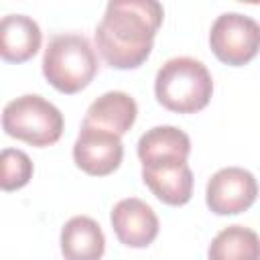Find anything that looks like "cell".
<instances>
[{
	"instance_id": "6da1fadb",
	"label": "cell",
	"mask_w": 260,
	"mask_h": 260,
	"mask_svg": "<svg viewBox=\"0 0 260 260\" xmlns=\"http://www.w3.org/2000/svg\"><path fill=\"white\" fill-rule=\"evenodd\" d=\"M162 4L156 0H114L95 28V45L110 67L136 69L150 51L162 24Z\"/></svg>"
},
{
	"instance_id": "7a4b0ae2",
	"label": "cell",
	"mask_w": 260,
	"mask_h": 260,
	"mask_svg": "<svg viewBox=\"0 0 260 260\" xmlns=\"http://www.w3.org/2000/svg\"><path fill=\"white\" fill-rule=\"evenodd\" d=\"M154 93L158 104L177 114L203 110L213 93V79L207 67L193 57H173L156 73Z\"/></svg>"
},
{
	"instance_id": "3957f363",
	"label": "cell",
	"mask_w": 260,
	"mask_h": 260,
	"mask_svg": "<svg viewBox=\"0 0 260 260\" xmlns=\"http://www.w3.org/2000/svg\"><path fill=\"white\" fill-rule=\"evenodd\" d=\"M98 71V57L83 35L65 32L49 41L43 55V75L61 93H77Z\"/></svg>"
},
{
	"instance_id": "277c9868",
	"label": "cell",
	"mask_w": 260,
	"mask_h": 260,
	"mask_svg": "<svg viewBox=\"0 0 260 260\" xmlns=\"http://www.w3.org/2000/svg\"><path fill=\"white\" fill-rule=\"evenodd\" d=\"M2 128L8 136L26 144L49 146L63 134V114L45 98L26 93L4 106Z\"/></svg>"
},
{
	"instance_id": "5b68a950",
	"label": "cell",
	"mask_w": 260,
	"mask_h": 260,
	"mask_svg": "<svg viewBox=\"0 0 260 260\" xmlns=\"http://www.w3.org/2000/svg\"><path fill=\"white\" fill-rule=\"evenodd\" d=\"M213 55L225 65H246L260 51V24L240 12H223L215 18L209 32Z\"/></svg>"
},
{
	"instance_id": "8992f818",
	"label": "cell",
	"mask_w": 260,
	"mask_h": 260,
	"mask_svg": "<svg viewBox=\"0 0 260 260\" xmlns=\"http://www.w3.org/2000/svg\"><path fill=\"white\" fill-rule=\"evenodd\" d=\"M258 197L254 175L240 167L219 169L207 183V205L217 215H236L252 207Z\"/></svg>"
},
{
	"instance_id": "52a82bcc",
	"label": "cell",
	"mask_w": 260,
	"mask_h": 260,
	"mask_svg": "<svg viewBox=\"0 0 260 260\" xmlns=\"http://www.w3.org/2000/svg\"><path fill=\"white\" fill-rule=\"evenodd\" d=\"M124 156V146L118 134L81 124V132L73 144L75 165L93 177H106L114 173Z\"/></svg>"
},
{
	"instance_id": "ba28073f",
	"label": "cell",
	"mask_w": 260,
	"mask_h": 260,
	"mask_svg": "<svg viewBox=\"0 0 260 260\" xmlns=\"http://www.w3.org/2000/svg\"><path fill=\"white\" fill-rule=\"evenodd\" d=\"M112 228L124 246L146 248L158 236V217L142 199L128 197L114 205Z\"/></svg>"
},
{
	"instance_id": "9c48e42d",
	"label": "cell",
	"mask_w": 260,
	"mask_h": 260,
	"mask_svg": "<svg viewBox=\"0 0 260 260\" xmlns=\"http://www.w3.org/2000/svg\"><path fill=\"white\" fill-rule=\"evenodd\" d=\"M142 181L167 205H185L193 193V173L187 160L179 158L142 165Z\"/></svg>"
},
{
	"instance_id": "30bf717a",
	"label": "cell",
	"mask_w": 260,
	"mask_h": 260,
	"mask_svg": "<svg viewBox=\"0 0 260 260\" xmlns=\"http://www.w3.org/2000/svg\"><path fill=\"white\" fill-rule=\"evenodd\" d=\"M41 28L24 14H6L0 22V55L8 63H22L41 49Z\"/></svg>"
},
{
	"instance_id": "8fae6325",
	"label": "cell",
	"mask_w": 260,
	"mask_h": 260,
	"mask_svg": "<svg viewBox=\"0 0 260 260\" xmlns=\"http://www.w3.org/2000/svg\"><path fill=\"white\" fill-rule=\"evenodd\" d=\"M136 114L138 106L134 98H130L126 91H108L87 108L83 124L122 136L136 122Z\"/></svg>"
},
{
	"instance_id": "7c38bea8",
	"label": "cell",
	"mask_w": 260,
	"mask_h": 260,
	"mask_svg": "<svg viewBox=\"0 0 260 260\" xmlns=\"http://www.w3.org/2000/svg\"><path fill=\"white\" fill-rule=\"evenodd\" d=\"M106 238L100 223L87 215L71 217L61 230V252L65 260H100Z\"/></svg>"
},
{
	"instance_id": "4fadbf2b",
	"label": "cell",
	"mask_w": 260,
	"mask_h": 260,
	"mask_svg": "<svg viewBox=\"0 0 260 260\" xmlns=\"http://www.w3.org/2000/svg\"><path fill=\"white\" fill-rule=\"evenodd\" d=\"M191 152L189 136L175 126H154L138 140V158L142 165L158 162V160H187Z\"/></svg>"
},
{
	"instance_id": "5bb4252c",
	"label": "cell",
	"mask_w": 260,
	"mask_h": 260,
	"mask_svg": "<svg viewBox=\"0 0 260 260\" xmlns=\"http://www.w3.org/2000/svg\"><path fill=\"white\" fill-rule=\"evenodd\" d=\"M209 260H260V236L244 225L223 228L209 244Z\"/></svg>"
},
{
	"instance_id": "9a60e30c",
	"label": "cell",
	"mask_w": 260,
	"mask_h": 260,
	"mask_svg": "<svg viewBox=\"0 0 260 260\" xmlns=\"http://www.w3.org/2000/svg\"><path fill=\"white\" fill-rule=\"evenodd\" d=\"M2 189L14 191L24 187L32 177V162L26 152L18 148H4L2 150Z\"/></svg>"
}]
</instances>
